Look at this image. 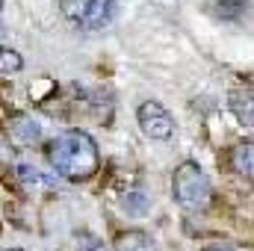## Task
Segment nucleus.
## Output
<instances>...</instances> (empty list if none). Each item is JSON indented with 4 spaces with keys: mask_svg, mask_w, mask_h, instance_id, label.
Returning a JSON list of instances; mask_svg holds the SVG:
<instances>
[{
    "mask_svg": "<svg viewBox=\"0 0 254 251\" xmlns=\"http://www.w3.org/2000/svg\"><path fill=\"white\" fill-rule=\"evenodd\" d=\"M48 157H51L54 172L60 178H65V181H71V184L92 181L98 175V169H101L98 145H95V139L86 130H65V133H60L51 142Z\"/></svg>",
    "mask_w": 254,
    "mask_h": 251,
    "instance_id": "1",
    "label": "nucleus"
},
{
    "mask_svg": "<svg viewBox=\"0 0 254 251\" xmlns=\"http://www.w3.org/2000/svg\"><path fill=\"white\" fill-rule=\"evenodd\" d=\"M172 195H175L178 207H184L187 213H204L213 201V187H210V178L204 175V169L187 160L172 175Z\"/></svg>",
    "mask_w": 254,
    "mask_h": 251,
    "instance_id": "2",
    "label": "nucleus"
},
{
    "mask_svg": "<svg viewBox=\"0 0 254 251\" xmlns=\"http://www.w3.org/2000/svg\"><path fill=\"white\" fill-rule=\"evenodd\" d=\"M136 119L148 139H172V133H175V119L160 101H145L136 110Z\"/></svg>",
    "mask_w": 254,
    "mask_h": 251,
    "instance_id": "3",
    "label": "nucleus"
},
{
    "mask_svg": "<svg viewBox=\"0 0 254 251\" xmlns=\"http://www.w3.org/2000/svg\"><path fill=\"white\" fill-rule=\"evenodd\" d=\"M231 169L234 175H240L243 181L254 184V142H240L231 151Z\"/></svg>",
    "mask_w": 254,
    "mask_h": 251,
    "instance_id": "4",
    "label": "nucleus"
},
{
    "mask_svg": "<svg viewBox=\"0 0 254 251\" xmlns=\"http://www.w3.org/2000/svg\"><path fill=\"white\" fill-rule=\"evenodd\" d=\"M231 110L240 119V125L254 130V92H234L231 95Z\"/></svg>",
    "mask_w": 254,
    "mask_h": 251,
    "instance_id": "5",
    "label": "nucleus"
},
{
    "mask_svg": "<svg viewBox=\"0 0 254 251\" xmlns=\"http://www.w3.org/2000/svg\"><path fill=\"white\" fill-rule=\"evenodd\" d=\"M18 178H21V184H24L27 189L57 187V178H54V175H45L42 169H36V166H30V163H21V166H18Z\"/></svg>",
    "mask_w": 254,
    "mask_h": 251,
    "instance_id": "6",
    "label": "nucleus"
},
{
    "mask_svg": "<svg viewBox=\"0 0 254 251\" xmlns=\"http://www.w3.org/2000/svg\"><path fill=\"white\" fill-rule=\"evenodd\" d=\"M113 12H116V0H95L89 15H86V21H83V27L86 30H101V27L110 24Z\"/></svg>",
    "mask_w": 254,
    "mask_h": 251,
    "instance_id": "7",
    "label": "nucleus"
},
{
    "mask_svg": "<svg viewBox=\"0 0 254 251\" xmlns=\"http://www.w3.org/2000/svg\"><path fill=\"white\" fill-rule=\"evenodd\" d=\"M12 136H15L21 145H33V142L42 139V125H39L36 119H30V116H18V119L12 122Z\"/></svg>",
    "mask_w": 254,
    "mask_h": 251,
    "instance_id": "8",
    "label": "nucleus"
},
{
    "mask_svg": "<svg viewBox=\"0 0 254 251\" xmlns=\"http://www.w3.org/2000/svg\"><path fill=\"white\" fill-rule=\"evenodd\" d=\"M116 251H160V249H157V243L145 231H127V234L119 237Z\"/></svg>",
    "mask_w": 254,
    "mask_h": 251,
    "instance_id": "9",
    "label": "nucleus"
},
{
    "mask_svg": "<svg viewBox=\"0 0 254 251\" xmlns=\"http://www.w3.org/2000/svg\"><path fill=\"white\" fill-rule=\"evenodd\" d=\"M249 6H252L249 0H216L213 3V12L219 18H225V21H240V18H246Z\"/></svg>",
    "mask_w": 254,
    "mask_h": 251,
    "instance_id": "10",
    "label": "nucleus"
},
{
    "mask_svg": "<svg viewBox=\"0 0 254 251\" xmlns=\"http://www.w3.org/2000/svg\"><path fill=\"white\" fill-rule=\"evenodd\" d=\"M92 3H95V0H60V12H63L68 21L83 24L86 15H89V9H92Z\"/></svg>",
    "mask_w": 254,
    "mask_h": 251,
    "instance_id": "11",
    "label": "nucleus"
},
{
    "mask_svg": "<svg viewBox=\"0 0 254 251\" xmlns=\"http://www.w3.org/2000/svg\"><path fill=\"white\" fill-rule=\"evenodd\" d=\"M24 68V60L12 48H0V74H18Z\"/></svg>",
    "mask_w": 254,
    "mask_h": 251,
    "instance_id": "12",
    "label": "nucleus"
},
{
    "mask_svg": "<svg viewBox=\"0 0 254 251\" xmlns=\"http://www.w3.org/2000/svg\"><path fill=\"white\" fill-rule=\"evenodd\" d=\"M148 204H151V201H148L145 192H127L125 201H122V207H125L130 216H142V213L148 210Z\"/></svg>",
    "mask_w": 254,
    "mask_h": 251,
    "instance_id": "13",
    "label": "nucleus"
},
{
    "mask_svg": "<svg viewBox=\"0 0 254 251\" xmlns=\"http://www.w3.org/2000/svg\"><path fill=\"white\" fill-rule=\"evenodd\" d=\"M77 251H113L101 237H95V234H77Z\"/></svg>",
    "mask_w": 254,
    "mask_h": 251,
    "instance_id": "14",
    "label": "nucleus"
},
{
    "mask_svg": "<svg viewBox=\"0 0 254 251\" xmlns=\"http://www.w3.org/2000/svg\"><path fill=\"white\" fill-rule=\"evenodd\" d=\"M204 251H234V249H231V246H219V243H216V246H207Z\"/></svg>",
    "mask_w": 254,
    "mask_h": 251,
    "instance_id": "15",
    "label": "nucleus"
},
{
    "mask_svg": "<svg viewBox=\"0 0 254 251\" xmlns=\"http://www.w3.org/2000/svg\"><path fill=\"white\" fill-rule=\"evenodd\" d=\"M0 251H21V249H0Z\"/></svg>",
    "mask_w": 254,
    "mask_h": 251,
    "instance_id": "16",
    "label": "nucleus"
}]
</instances>
